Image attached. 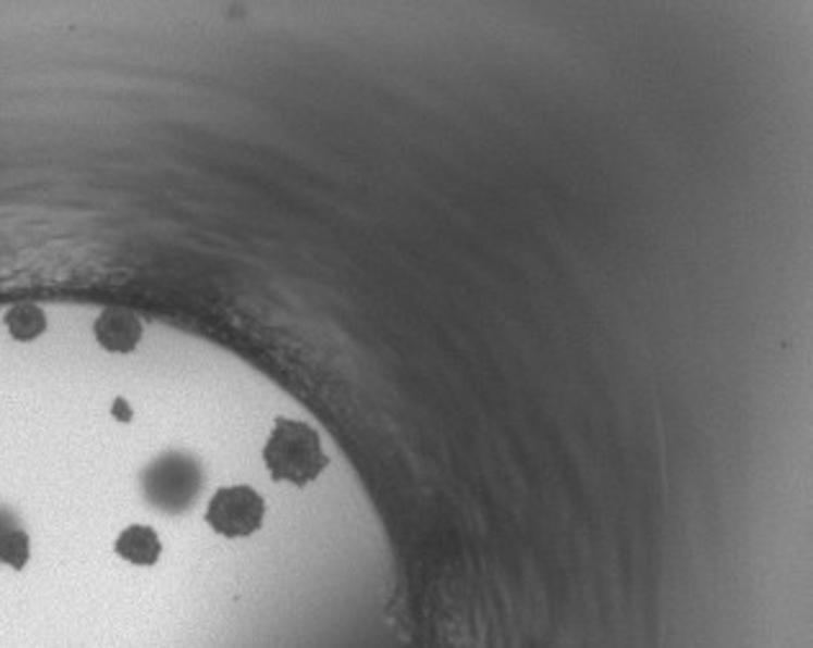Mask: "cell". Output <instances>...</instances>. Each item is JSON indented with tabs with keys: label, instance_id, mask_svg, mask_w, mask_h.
<instances>
[{
	"label": "cell",
	"instance_id": "obj_1",
	"mask_svg": "<svg viewBox=\"0 0 813 648\" xmlns=\"http://www.w3.org/2000/svg\"><path fill=\"white\" fill-rule=\"evenodd\" d=\"M263 463L273 482L309 486L322 476L330 458L315 427L299 420L279 418L263 446Z\"/></svg>",
	"mask_w": 813,
	"mask_h": 648
},
{
	"label": "cell",
	"instance_id": "obj_2",
	"mask_svg": "<svg viewBox=\"0 0 813 648\" xmlns=\"http://www.w3.org/2000/svg\"><path fill=\"white\" fill-rule=\"evenodd\" d=\"M207 525L222 538H247L258 533L266 520V502L252 486H222L207 504Z\"/></svg>",
	"mask_w": 813,
	"mask_h": 648
},
{
	"label": "cell",
	"instance_id": "obj_3",
	"mask_svg": "<svg viewBox=\"0 0 813 648\" xmlns=\"http://www.w3.org/2000/svg\"><path fill=\"white\" fill-rule=\"evenodd\" d=\"M94 335L98 345L109 353H134L139 340H143V322L137 320V314H132L124 307H109L98 314L94 324Z\"/></svg>",
	"mask_w": 813,
	"mask_h": 648
},
{
	"label": "cell",
	"instance_id": "obj_4",
	"mask_svg": "<svg viewBox=\"0 0 813 648\" xmlns=\"http://www.w3.org/2000/svg\"><path fill=\"white\" fill-rule=\"evenodd\" d=\"M114 551L119 559L134 563V566H155L162 553L160 535L147 525H130L119 535Z\"/></svg>",
	"mask_w": 813,
	"mask_h": 648
},
{
	"label": "cell",
	"instance_id": "obj_5",
	"mask_svg": "<svg viewBox=\"0 0 813 648\" xmlns=\"http://www.w3.org/2000/svg\"><path fill=\"white\" fill-rule=\"evenodd\" d=\"M5 327H9L13 340L32 342L47 329V316L37 304L24 301V304H16L5 314Z\"/></svg>",
	"mask_w": 813,
	"mask_h": 648
},
{
	"label": "cell",
	"instance_id": "obj_6",
	"mask_svg": "<svg viewBox=\"0 0 813 648\" xmlns=\"http://www.w3.org/2000/svg\"><path fill=\"white\" fill-rule=\"evenodd\" d=\"M29 556H32L29 535H26L24 531H9L5 535H0V563H5V566L21 572V569L29 563Z\"/></svg>",
	"mask_w": 813,
	"mask_h": 648
},
{
	"label": "cell",
	"instance_id": "obj_7",
	"mask_svg": "<svg viewBox=\"0 0 813 648\" xmlns=\"http://www.w3.org/2000/svg\"><path fill=\"white\" fill-rule=\"evenodd\" d=\"M114 414H116V418H122L124 422H130V420H132V410H126L124 399H116V404H114Z\"/></svg>",
	"mask_w": 813,
	"mask_h": 648
}]
</instances>
